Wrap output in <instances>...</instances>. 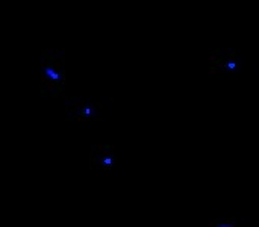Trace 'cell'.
Masks as SVG:
<instances>
[{"label": "cell", "mask_w": 259, "mask_h": 227, "mask_svg": "<svg viewBox=\"0 0 259 227\" xmlns=\"http://www.w3.org/2000/svg\"><path fill=\"white\" fill-rule=\"evenodd\" d=\"M209 227H243L235 220H212Z\"/></svg>", "instance_id": "5b68a950"}, {"label": "cell", "mask_w": 259, "mask_h": 227, "mask_svg": "<svg viewBox=\"0 0 259 227\" xmlns=\"http://www.w3.org/2000/svg\"><path fill=\"white\" fill-rule=\"evenodd\" d=\"M64 49H44L39 61V91L46 97H56L64 93L67 71Z\"/></svg>", "instance_id": "6da1fadb"}, {"label": "cell", "mask_w": 259, "mask_h": 227, "mask_svg": "<svg viewBox=\"0 0 259 227\" xmlns=\"http://www.w3.org/2000/svg\"><path fill=\"white\" fill-rule=\"evenodd\" d=\"M96 115V106L88 99L71 97V103H68V117L76 118L77 121H88Z\"/></svg>", "instance_id": "277c9868"}, {"label": "cell", "mask_w": 259, "mask_h": 227, "mask_svg": "<svg viewBox=\"0 0 259 227\" xmlns=\"http://www.w3.org/2000/svg\"><path fill=\"white\" fill-rule=\"evenodd\" d=\"M115 147L111 144H102V146H96L91 152H90V164L91 168H102L105 171L111 170L115 165Z\"/></svg>", "instance_id": "3957f363"}, {"label": "cell", "mask_w": 259, "mask_h": 227, "mask_svg": "<svg viewBox=\"0 0 259 227\" xmlns=\"http://www.w3.org/2000/svg\"><path fill=\"white\" fill-rule=\"evenodd\" d=\"M240 68L237 50L231 47H219L209 56V73H234Z\"/></svg>", "instance_id": "7a4b0ae2"}]
</instances>
